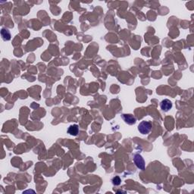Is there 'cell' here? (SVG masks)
Wrapping results in <instances>:
<instances>
[{
  "label": "cell",
  "mask_w": 194,
  "mask_h": 194,
  "mask_svg": "<svg viewBox=\"0 0 194 194\" xmlns=\"http://www.w3.org/2000/svg\"><path fill=\"white\" fill-rule=\"evenodd\" d=\"M152 127H153V125H152L151 122L143 121L138 125V130H139L140 134L145 135V134H149L150 131L152 130Z\"/></svg>",
  "instance_id": "1"
},
{
  "label": "cell",
  "mask_w": 194,
  "mask_h": 194,
  "mask_svg": "<svg viewBox=\"0 0 194 194\" xmlns=\"http://www.w3.org/2000/svg\"><path fill=\"white\" fill-rule=\"evenodd\" d=\"M134 162L136 164L138 168L141 169V170H144L145 169V162L143 157L140 155L137 154L134 155Z\"/></svg>",
  "instance_id": "2"
},
{
  "label": "cell",
  "mask_w": 194,
  "mask_h": 194,
  "mask_svg": "<svg viewBox=\"0 0 194 194\" xmlns=\"http://www.w3.org/2000/svg\"><path fill=\"white\" fill-rule=\"evenodd\" d=\"M160 107L162 111L167 112V111H168L169 110L171 109V108H172V102H171L169 99H165L161 102Z\"/></svg>",
  "instance_id": "3"
},
{
  "label": "cell",
  "mask_w": 194,
  "mask_h": 194,
  "mask_svg": "<svg viewBox=\"0 0 194 194\" xmlns=\"http://www.w3.org/2000/svg\"><path fill=\"white\" fill-rule=\"evenodd\" d=\"M121 118L124 120V121L126 124L129 125H134L136 123V118H134V115L130 114H123L121 115Z\"/></svg>",
  "instance_id": "4"
},
{
  "label": "cell",
  "mask_w": 194,
  "mask_h": 194,
  "mask_svg": "<svg viewBox=\"0 0 194 194\" xmlns=\"http://www.w3.org/2000/svg\"><path fill=\"white\" fill-rule=\"evenodd\" d=\"M78 132H79V127H78V125H71L68 129V133L70 135L72 136H77Z\"/></svg>",
  "instance_id": "5"
},
{
  "label": "cell",
  "mask_w": 194,
  "mask_h": 194,
  "mask_svg": "<svg viewBox=\"0 0 194 194\" xmlns=\"http://www.w3.org/2000/svg\"><path fill=\"white\" fill-rule=\"evenodd\" d=\"M1 35L2 37L4 40H9L11 39V34H10L9 31L8 30L6 29H2L1 31Z\"/></svg>",
  "instance_id": "6"
},
{
  "label": "cell",
  "mask_w": 194,
  "mask_h": 194,
  "mask_svg": "<svg viewBox=\"0 0 194 194\" xmlns=\"http://www.w3.org/2000/svg\"><path fill=\"white\" fill-rule=\"evenodd\" d=\"M121 182V181L119 177H115L112 179V183L114 185H119Z\"/></svg>",
  "instance_id": "7"
}]
</instances>
